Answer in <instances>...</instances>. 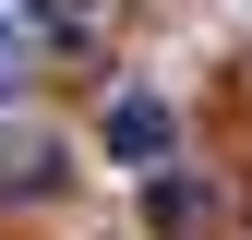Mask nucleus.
Wrapping results in <instances>:
<instances>
[{
    "label": "nucleus",
    "instance_id": "2",
    "mask_svg": "<svg viewBox=\"0 0 252 240\" xmlns=\"http://www.w3.org/2000/svg\"><path fill=\"white\" fill-rule=\"evenodd\" d=\"M60 168H72V156H60V132H12V144H0V192H12V204H48Z\"/></svg>",
    "mask_w": 252,
    "mask_h": 240
},
{
    "label": "nucleus",
    "instance_id": "1",
    "mask_svg": "<svg viewBox=\"0 0 252 240\" xmlns=\"http://www.w3.org/2000/svg\"><path fill=\"white\" fill-rule=\"evenodd\" d=\"M168 144H180V120H168V96H108V156L120 168H168Z\"/></svg>",
    "mask_w": 252,
    "mask_h": 240
},
{
    "label": "nucleus",
    "instance_id": "5",
    "mask_svg": "<svg viewBox=\"0 0 252 240\" xmlns=\"http://www.w3.org/2000/svg\"><path fill=\"white\" fill-rule=\"evenodd\" d=\"M0 84H24V48H12V24H0Z\"/></svg>",
    "mask_w": 252,
    "mask_h": 240
},
{
    "label": "nucleus",
    "instance_id": "4",
    "mask_svg": "<svg viewBox=\"0 0 252 240\" xmlns=\"http://www.w3.org/2000/svg\"><path fill=\"white\" fill-rule=\"evenodd\" d=\"M192 228H204V192H192V180H156V192H144V240H192Z\"/></svg>",
    "mask_w": 252,
    "mask_h": 240
},
{
    "label": "nucleus",
    "instance_id": "3",
    "mask_svg": "<svg viewBox=\"0 0 252 240\" xmlns=\"http://www.w3.org/2000/svg\"><path fill=\"white\" fill-rule=\"evenodd\" d=\"M24 24H36L48 48H96L108 36V0H24Z\"/></svg>",
    "mask_w": 252,
    "mask_h": 240
}]
</instances>
